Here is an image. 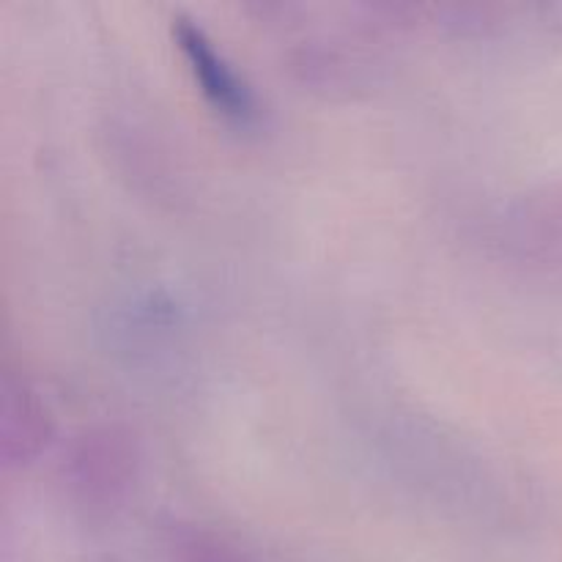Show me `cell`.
<instances>
[{
  "mask_svg": "<svg viewBox=\"0 0 562 562\" xmlns=\"http://www.w3.org/2000/svg\"><path fill=\"white\" fill-rule=\"evenodd\" d=\"M173 36L184 55L190 58L192 71H195L198 82H201L203 93L212 99L214 104L225 110V113L245 115L252 110V91L234 66L225 60L223 53H217L212 38L206 36L201 25L192 16L176 14L173 16Z\"/></svg>",
  "mask_w": 562,
  "mask_h": 562,
  "instance_id": "1",
  "label": "cell"
}]
</instances>
